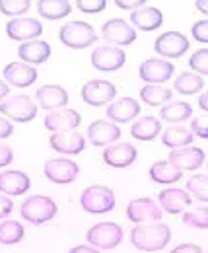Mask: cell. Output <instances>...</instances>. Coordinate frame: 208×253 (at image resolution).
<instances>
[{"mask_svg": "<svg viewBox=\"0 0 208 253\" xmlns=\"http://www.w3.org/2000/svg\"><path fill=\"white\" fill-rule=\"evenodd\" d=\"M130 22L142 32H152V30H158L164 24V16H162V12L158 8L144 6V8H138V10L132 12Z\"/></svg>", "mask_w": 208, "mask_h": 253, "instance_id": "27", "label": "cell"}, {"mask_svg": "<svg viewBox=\"0 0 208 253\" xmlns=\"http://www.w3.org/2000/svg\"><path fill=\"white\" fill-rule=\"evenodd\" d=\"M173 72H175V66L169 61H166V59H148V61H144V63L140 64V68H138V74H140V78L144 82L160 84V86L164 82H167L173 76Z\"/></svg>", "mask_w": 208, "mask_h": 253, "instance_id": "10", "label": "cell"}, {"mask_svg": "<svg viewBox=\"0 0 208 253\" xmlns=\"http://www.w3.org/2000/svg\"><path fill=\"white\" fill-rule=\"evenodd\" d=\"M57 203L51 199V197H45V195H33L28 197L24 203H22V218L28 220L30 224H45V222L53 220L57 216Z\"/></svg>", "mask_w": 208, "mask_h": 253, "instance_id": "2", "label": "cell"}, {"mask_svg": "<svg viewBox=\"0 0 208 253\" xmlns=\"http://www.w3.org/2000/svg\"><path fill=\"white\" fill-rule=\"evenodd\" d=\"M126 61V55L121 51L119 47H97L93 53H91V66L95 70H101V72H113L121 68Z\"/></svg>", "mask_w": 208, "mask_h": 253, "instance_id": "12", "label": "cell"}, {"mask_svg": "<svg viewBox=\"0 0 208 253\" xmlns=\"http://www.w3.org/2000/svg\"><path fill=\"white\" fill-rule=\"evenodd\" d=\"M187 193L193 195L197 201L208 203V175L197 173L187 181Z\"/></svg>", "mask_w": 208, "mask_h": 253, "instance_id": "35", "label": "cell"}, {"mask_svg": "<svg viewBox=\"0 0 208 253\" xmlns=\"http://www.w3.org/2000/svg\"><path fill=\"white\" fill-rule=\"evenodd\" d=\"M171 253H203V250L197 244H181Z\"/></svg>", "mask_w": 208, "mask_h": 253, "instance_id": "46", "label": "cell"}, {"mask_svg": "<svg viewBox=\"0 0 208 253\" xmlns=\"http://www.w3.org/2000/svg\"><path fill=\"white\" fill-rule=\"evenodd\" d=\"M59 39L70 49H86L97 41L95 30L86 22H68L60 28Z\"/></svg>", "mask_w": 208, "mask_h": 253, "instance_id": "3", "label": "cell"}, {"mask_svg": "<svg viewBox=\"0 0 208 253\" xmlns=\"http://www.w3.org/2000/svg\"><path fill=\"white\" fill-rule=\"evenodd\" d=\"M171 90L169 88H166V86H160V84H150V86H144L142 90H140V99L144 101V103H148V105H162V103H169V99H171Z\"/></svg>", "mask_w": 208, "mask_h": 253, "instance_id": "32", "label": "cell"}, {"mask_svg": "<svg viewBox=\"0 0 208 253\" xmlns=\"http://www.w3.org/2000/svg\"><path fill=\"white\" fill-rule=\"evenodd\" d=\"M207 166H208V164H207Z\"/></svg>", "mask_w": 208, "mask_h": 253, "instance_id": "51", "label": "cell"}, {"mask_svg": "<svg viewBox=\"0 0 208 253\" xmlns=\"http://www.w3.org/2000/svg\"><path fill=\"white\" fill-rule=\"evenodd\" d=\"M158 201L162 205V209L169 214H179L183 212V209H187L191 205V195L187 193V189H164L160 191Z\"/></svg>", "mask_w": 208, "mask_h": 253, "instance_id": "22", "label": "cell"}, {"mask_svg": "<svg viewBox=\"0 0 208 253\" xmlns=\"http://www.w3.org/2000/svg\"><path fill=\"white\" fill-rule=\"evenodd\" d=\"M18 55L26 64H41L49 61L51 45L47 41H41V39H31V41H26L20 45Z\"/></svg>", "mask_w": 208, "mask_h": 253, "instance_id": "21", "label": "cell"}, {"mask_svg": "<svg viewBox=\"0 0 208 253\" xmlns=\"http://www.w3.org/2000/svg\"><path fill=\"white\" fill-rule=\"evenodd\" d=\"M8 94H10V86H8L6 82H2V80H0V99H4Z\"/></svg>", "mask_w": 208, "mask_h": 253, "instance_id": "50", "label": "cell"}, {"mask_svg": "<svg viewBox=\"0 0 208 253\" xmlns=\"http://www.w3.org/2000/svg\"><path fill=\"white\" fill-rule=\"evenodd\" d=\"M189 64H191V68H193L195 74H199V76L205 74V76H207L208 74V49H199V51L191 57Z\"/></svg>", "mask_w": 208, "mask_h": 253, "instance_id": "38", "label": "cell"}, {"mask_svg": "<svg viewBox=\"0 0 208 253\" xmlns=\"http://www.w3.org/2000/svg\"><path fill=\"white\" fill-rule=\"evenodd\" d=\"M183 224H187L189 228H208V207H199L195 211H189L183 214Z\"/></svg>", "mask_w": 208, "mask_h": 253, "instance_id": "36", "label": "cell"}, {"mask_svg": "<svg viewBox=\"0 0 208 253\" xmlns=\"http://www.w3.org/2000/svg\"><path fill=\"white\" fill-rule=\"evenodd\" d=\"M86 240L89 242V246L97 250H113L123 240V230L115 222H99L89 228Z\"/></svg>", "mask_w": 208, "mask_h": 253, "instance_id": "5", "label": "cell"}, {"mask_svg": "<svg viewBox=\"0 0 208 253\" xmlns=\"http://www.w3.org/2000/svg\"><path fill=\"white\" fill-rule=\"evenodd\" d=\"M12 209H14L12 199H10L8 195H0V218L8 216V214L12 212Z\"/></svg>", "mask_w": 208, "mask_h": 253, "instance_id": "43", "label": "cell"}, {"mask_svg": "<svg viewBox=\"0 0 208 253\" xmlns=\"http://www.w3.org/2000/svg\"><path fill=\"white\" fill-rule=\"evenodd\" d=\"M30 10V0H0V12L6 16H20Z\"/></svg>", "mask_w": 208, "mask_h": 253, "instance_id": "37", "label": "cell"}, {"mask_svg": "<svg viewBox=\"0 0 208 253\" xmlns=\"http://www.w3.org/2000/svg\"><path fill=\"white\" fill-rule=\"evenodd\" d=\"M130 242L140 252H160L171 242L167 224H138L130 232Z\"/></svg>", "mask_w": 208, "mask_h": 253, "instance_id": "1", "label": "cell"}, {"mask_svg": "<svg viewBox=\"0 0 208 253\" xmlns=\"http://www.w3.org/2000/svg\"><path fill=\"white\" fill-rule=\"evenodd\" d=\"M199 107H201L203 111H207V113H208V92H205V94L199 97Z\"/></svg>", "mask_w": 208, "mask_h": 253, "instance_id": "49", "label": "cell"}, {"mask_svg": "<svg viewBox=\"0 0 208 253\" xmlns=\"http://www.w3.org/2000/svg\"><path fill=\"white\" fill-rule=\"evenodd\" d=\"M101 33H103L105 41H109L113 45H119V47L132 45L136 41V30L132 26H128L126 22L119 20V18H111L109 22H105L103 28H101Z\"/></svg>", "mask_w": 208, "mask_h": 253, "instance_id": "11", "label": "cell"}, {"mask_svg": "<svg viewBox=\"0 0 208 253\" xmlns=\"http://www.w3.org/2000/svg\"><path fill=\"white\" fill-rule=\"evenodd\" d=\"M115 95H117L115 86L109 80H101V78L89 80L82 88V99L88 105H93V107H101V105L109 103Z\"/></svg>", "mask_w": 208, "mask_h": 253, "instance_id": "9", "label": "cell"}, {"mask_svg": "<svg viewBox=\"0 0 208 253\" xmlns=\"http://www.w3.org/2000/svg\"><path fill=\"white\" fill-rule=\"evenodd\" d=\"M12 132H14L12 123L6 117H0V138H8V136H12Z\"/></svg>", "mask_w": 208, "mask_h": 253, "instance_id": "45", "label": "cell"}, {"mask_svg": "<svg viewBox=\"0 0 208 253\" xmlns=\"http://www.w3.org/2000/svg\"><path fill=\"white\" fill-rule=\"evenodd\" d=\"M191 33H193V37H195L197 41L208 43V20H199L197 24H193Z\"/></svg>", "mask_w": 208, "mask_h": 253, "instance_id": "41", "label": "cell"}, {"mask_svg": "<svg viewBox=\"0 0 208 253\" xmlns=\"http://www.w3.org/2000/svg\"><path fill=\"white\" fill-rule=\"evenodd\" d=\"M191 132L201 136V138H208V115H199L191 121Z\"/></svg>", "mask_w": 208, "mask_h": 253, "instance_id": "40", "label": "cell"}, {"mask_svg": "<svg viewBox=\"0 0 208 253\" xmlns=\"http://www.w3.org/2000/svg\"><path fill=\"white\" fill-rule=\"evenodd\" d=\"M140 113V105L136 99L132 97H123L113 101L109 107H107V117L113 121V123H128L132 121L136 115Z\"/></svg>", "mask_w": 208, "mask_h": 253, "instance_id": "23", "label": "cell"}, {"mask_svg": "<svg viewBox=\"0 0 208 253\" xmlns=\"http://www.w3.org/2000/svg\"><path fill=\"white\" fill-rule=\"evenodd\" d=\"M121 128L113 121L97 119L88 126V138L93 146H107L115 140H119Z\"/></svg>", "mask_w": 208, "mask_h": 253, "instance_id": "15", "label": "cell"}, {"mask_svg": "<svg viewBox=\"0 0 208 253\" xmlns=\"http://www.w3.org/2000/svg\"><path fill=\"white\" fill-rule=\"evenodd\" d=\"M115 6L123 10H138V6H146V0H115Z\"/></svg>", "mask_w": 208, "mask_h": 253, "instance_id": "42", "label": "cell"}, {"mask_svg": "<svg viewBox=\"0 0 208 253\" xmlns=\"http://www.w3.org/2000/svg\"><path fill=\"white\" fill-rule=\"evenodd\" d=\"M70 10H72V4L66 0H39L37 2L39 16H43L47 20H60V18L68 16Z\"/></svg>", "mask_w": 208, "mask_h": 253, "instance_id": "30", "label": "cell"}, {"mask_svg": "<svg viewBox=\"0 0 208 253\" xmlns=\"http://www.w3.org/2000/svg\"><path fill=\"white\" fill-rule=\"evenodd\" d=\"M162 119L167 123H183L193 115V107L187 101H169L160 111Z\"/></svg>", "mask_w": 208, "mask_h": 253, "instance_id": "31", "label": "cell"}, {"mask_svg": "<svg viewBox=\"0 0 208 253\" xmlns=\"http://www.w3.org/2000/svg\"><path fill=\"white\" fill-rule=\"evenodd\" d=\"M49 144L53 150L62 152V154H80L86 148V138L82 134H78L76 130L55 132V134H51Z\"/></svg>", "mask_w": 208, "mask_h": 253, "instance_id": "17", "label": "cell"}, {"mask_svg": "<svg viewBox=\"0 0 208 253\" xmlns=\"http://www.w3.org/2000/svg\"><path fill=\"white\" fill-rule=\"evenodd\" d=\"M154 51L162 59H179L189 51V39L181 32H166L156 37Z\"/></svg>", "mask_w": 208, "mask_h": 253, "instance_id": "7", "label": "cell"}, {"mask_svg": "<svg viewBox=\"0 0 208 253\" xmlns=\"http://www.w3.org/2000/svg\"><path fill=\"white\" fill-rule=\"evenodd\" d=\"M24 238V226L16 220H4L0 224V244L14 246Z\"/></svg>", "mask_w": 208, "mask_h": 253, "instance_id": "34", "label": "cell"}, {"mask_svg": "<svg viewBox=\"0 0 208 253\" xmlns=\"http://www.w3.org/2000/svg\"><path fill=\"white\" fill-rule=\"evenodd\" d=\"M105 6H107V0H76V8L86 14H97L105 10Z\"/></svg>", "mask_w": 208, "mask_h": 253, "instance_id": "39", "label": "cell"}, {"mask_svg": "<svg viewBox=\"0 0 208 253\" xmlns=\"http://www.w3.org/2000/svg\"><path fill=\"white\" fill-rule=\"evenodd\" d=\"M80 205L82 209L89 214H105L111 212L115 207V195L109 187L103 185H89L88 189H84L80 197Z\"/></svg>", "mask_w": 208, "mask_h": 253, "instance_id": "4", "label": "cell"}, {"mask_svg": "<svg viewBox=\"0 0 208 253\" xmlns=\"http://www.w3.org/2000/svg\"><path fill=\"white\" fill-rule=\"evenodd\" d=\"M4 78L16 88H30L37 78V70L26 63H10L4 68Z\"/></svg>", "mask_w": 208, "mask_h": 253, "instance_id": "20", "label": "cell"}, {"mask_svg": "<svg viewBox=\"0 0 208 253\" xmlns=\"http://www.w3.org/2000/svg\"><path fill=\"white\" fill-rule=\"evenodd\" d=\"M82 123V117L78 111L74 109H57L53 113H49L45 117V126L47 130H53L55 132H68V130H74L76 126Z\"/></svg>", "mask_w": 208, "mask_h": 253, "instance_id": "16", "label": "cell"}, {"mask_svg": "<svg viewBox=\"0 0 208 253\" xmlns=\"http://www.w3.org/2000/svg\"><path fill=\"white\" fill-rule=\"evenodd\" d=\"M12 160H14V152H12V148H8V146H2V144H0V168L8 166Z\"/></svg>", "mask_w": 208, "mask_h": 253, "instance_id": "44", "label": "cell"}, {"mask_svg": "<svg viewBox=\"0 0 208 253\" xmlns=\"http://www.w3.org/2000/svg\"><path fill=\"white\" fill-rule=\"evenodd\" d=\"M78 171H80L78 164L68 158H53L45 162V177L57 185L72 183L78 177Z\"/></svg>", "mask_w": 208, "mask_h": 253, "instance_id": "8", "label": "cell"}, {"mask_svg": "<svg viewBox=\"0 0 208 253\" xmlns=\"http://www.w3.org/2000/svg\"><path fill=\"white\" fill-rule=\"evenodd\" d=\"M136 156H138L136 148L128 142H117V144L105 146L103 150V162L111 168H128L130 164H134Z\"/></svg>", "mask_w": 208, "mask_h": 253, "instance_id": "14", "label": "cell"}, {"mask_svg": "<svg viewBox=\"0 0 208 253\" xmlns=\"http://www.w3.org/2000/svg\"><path fill=\"white\" fill-rule=\"evenodd\" d=\"M195 6H197L199 12H203V14H207L208 16V0H197Z\"/></svg>", "mask_w": 208, "mask_h": 253, "instance_id": "48", "label": "cell"}, {"mask_svg": "<svg viewBox=\"0 0 208 253\" xmlns=\"http://www.w3.org/2000/svg\"><path fill=\"white\" fill-rule=\"evenodd\" d=\"M169 162L175 164L181 171L185 169H197L205 164V152L201 148H195V146H189V148H179L173 150L169 154Z\"/></svg>", "mask_w": 208, "mask_h": 253, "instance_id": "25", "label": "cell"}, {"mask_svg": "<svg viewBox=\"0 0 208 253\" xmlns=\"http://www.w3.org/2000/svg\"><path fill=\"white\" fill-rule=\"evenodd\" d=\"M0 113H4L8 119L18 121V123H28L31 119H35L37 115V105L31 101L28 95L18 94L12 95L10 99L0 103Z\"/></svg>", "mask_w": 208, "mask_h": 253, "instance_id": "6", "label": "cell"}, {"mask_svg": "<svg viewBox=\"0 0 208 253\" xmlns=\"http://www.w3.org/2000/svg\"><path fill=\"white\" fill-rule=\"evenodd\" d=\"M68 253H99V250L93 248V246H76V248H72Z\"/></svg>", "mask_w": 208, "mask_h": 253, "instance_id": "47", "label": "cell"}, {"mask_svg": "<svg viewBox=\"0 0 208 253\" xmlns=\"http://www.w3.org/2000/svg\"><path fill=\"white\" fill-rule=\"evenodd\" d=\"M150 179L154 183H160V185H169V183H177L179 179L183 177V171L179 169L175 164L167 162V160H160L156 164H152L150 168Z\"/></svg>", "mask_w": 208, "mask_h": 253, "instance_id": "26", "label": "cell"}, {"mask_svg": "<svg viewBox=\"0 0 208 253\" xmlns=\"http://www.w3.org/2000/svg\"><path fill=\"white\" fill-rule=\"evenodd\" d=\"M162 130V125L156 117H140L136 119V123L130 126V134L136 140H154Z\"/></svg>", "mask_w": 208, "mask_h": 253, "instance_id": "29", "label": "cell"}, {"mask_svg": "<svg viewBox=\"0 0 208 253\" xmlns=\"http://www.w3.org/2000/svg\"><path fill=\"white\" fill-rule=\"evenodd\" d=\"M30 185V177L24 171L8 169V171L0 173V193H6L10 197L12 195H24V193H28Z\"/></svg>", "mask_w": 208, "mask_h": 253, "instance_id": "24", "label": "cell"}, {"mask_svg": "<svg viewBox=\"0 0 208 253\" xmlns=\"http://www.w3.org/2000/svg\"><path fill=\"white\" fill-rule=\"evenodd\" d=\"M35 99L43 109L57 111V109H64V105L68 103V94L64 88H60L57 84H47L35 92Z\"/></svg>", "mask_w": 208, "mask_h": 253, "instance_id": "19", "label": "cell"}, {"mask_svg": "<svg viewBox=\"0 0 208 253\" xmlns=\"http://www.w3.org/2000/svg\"><path fill=\"white\" fill-rule=\"evenodd\" d=\"M126 216L134 224H142V222L148 220H160L162 218V211L158 209V205L152 199L142 197V199H134V201L128 203Z\"/></svg>", "mask_w": 208, "mask_h": 253, "instance_id": "13", "label": "cell"}, {"mask_svg": "<svg viewBox=\"0 0 208 253\" xmlns=\"http://www.w3.org/2000/svg\"><path fill=\"white\" fill-rule=\"evenodd\" d=\"M203 88H205V82L195 72H183V74H179L177 80H175V90L183 95L199 94Z\"/></svg>", "mask_w": 208, "mask_h": 253, "instance_id": "33", "label": "cell"}, {"mask_svg": "<svg viewBox=\"0 0 208 253\" xmlns=\"http://www.w3.org/2000/svg\"><path fill=\"white\" fill-rule=\"evenodd\" d=\"M6 33H8V37H12L16 41H24V39L31 41L33 37L43 33V26H41V22H37L33 18H16L6 24Z\"/></svg>", "mask_w": 208, "mask_h": 253, "instance_id": "18", "label": "cell"}, {"mask_svg": "<svg viewBox=\"0 0 208 253\" xmlns=\"http://www.w3.org/2000/svg\"><path fill=\"white\" fill-rule=\"evenodd\" d=\"M193 132H191V128H185V126H169L167 130H164V134H162V142H164V146H167V148H171V150H179V148H183V146H189L191 142H193Z\"/></svg>", "mask_w": 208, "mask_h": 253, "instance_id": "28", "label": "cell"}]
</instances>
